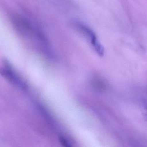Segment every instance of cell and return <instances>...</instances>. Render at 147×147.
Here are the masks:
<instances>
[{
	"mask_svg": "<svg viewBox=\"0 0 147 147\" xmlns=\"http://www.w3.org/2000/svg\"><path fill=\"white\" fill-rule=\"evenodd\" d=\"M74 25L76 29H78L90 41V43L98 54L100 56L103 55L104 54V47L99 42L94 32L88 26L80 22H76L75 23Z\"/></svg>",
	"mask_w": 147,
	"mask_h": 147,
	"instance_id": "6da1fadb",
	"label": "cell"
},
{
	"mask_svg": "<svg viewBox=\"0 0 147 147\" xmlns=\"http://www.w3.org/2000/svg\"><path fill=\"white\" fill-rule=\"evenodd\" d=\"M59 141H60L61 143L65 147H69L72 146L70 145V144L68 142L65 138H63V137H61L59 138Z\"/></svg>",
	"mask_w": 147,
	"mask_h": 147,
	"instance_id": "7a4b0ae2",
	"label": "cell"
}]
</instances>
